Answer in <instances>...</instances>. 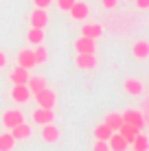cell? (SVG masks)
Listing matches in <instances>:
<instances>
[{
    "label": "cell",
    "instance_id": "52a82bcc",
    "mask_svg": "<svg viewBox=\"0 0 149 151\" xmlns=\"http://www.w3.org/2000/svg\"><path fill=\"white\" fill-rule=\"evenodd\" d=\"M22 121H24V116H22V112H20V110H7V112L2 114V125H4L7 129L20 125Z\"/></svg>",
    "mask_w": 149,
    "mask_h": 151
},
{
    "label": "cell",
    "instance_id": "4316f807",
    "mask_svg": "<svg viewBox=\"0 0 149 151\" xmlns=\"http://www.w3.org/2000/svg\"><path fill=\"white\" fill-rule=\"evenodd\" d=\"M75 2H77V0H57V7L61 9V11H68Z\"/></svg>",
    "mask_w": 149,
    "mask_h": 151
},
{
    "label": "cell",
    "instance_id": "d6986e66",
    "mask_svg": "<svg viewBox=\"0 0 149 151\" xmlns=\"http://www.w3.org/2000/svg\"><path fill=\"white\" fill-rule=\"evenodd\" d=\"M27 40H29V44L40 46V44H42V40H44V29H35V27H31V29H29V33H27Z\"/></svg>",
    "mask_w": 149,
    "mask_h": 151
},
{
    "label": "cell",
    "instance_id": "44dd1931",
    "mask_svg": "<svg viewBox=\"0 0 149 151\" xmlns=\"http://www.w3.org/2000/svg\"><path fill=\"white\" fill-rule=\"evenodd\" d=\"M110 136H112V129L107 127L105 123H99L94 127V140H107Z\"/></svg>",
    "mask_w": 149,
    "mask_h": 151
},
{
    "label": "cell",
    "instance_id": "ffe728a7",
    "mask_svg": "<svg viewBox=\"0 0 149 151\" xmlns=\"http://www.w3.org/2000/svg\"><path fill=\"white\" fill-rule=\"evenodd\" d=\"M138 132H140V129L132 127V125H127V123H123V125H121V129H119V134H121V136L125 138V140H127L130 145H132V140L136 138V134H138Z\"/></svg>",
    "mask_w": 149,
    "mask_h": 151
},
{
    "label": "cell",
    "instance_id": "5b68a950",
    "mask_svg": "<svg viewBox=\"0 0 149 151\" xmlns=\"http://www.w3.org/2000/svg\"><path fill=\"white\" fill-rule=\"evenodd\" d=\"M55 121V114L53 110H46V107H37V110L33 112V123L35 125H48V123H53Z\"/></svg>",
    "mask_w": 149,
    "mask_h": 151
},
{
    "label": "cell",
    "instance_id": "f1b7e54d",
    "mask_svg": "<svg viewBox=\"0 0 149 151\" xmlns=\"http://www.w3.org/2000/svg\"><path fill=\"white\" fill-rule=\"evenodd\" d=\"M101 2H103L105 9H114L116 7V0H101Z\"/></svg>",
    "mask_w": 149,
    "mask_h": 151
},
{
    "label": "cell",
    "instance_id": "5bb4252c",
    "mask_svg": "<svg viewBox=\"0 0 149 151\" xmlns=\"http://www.w3.org/2000/svg\"><path fill=\"white\" fill-rule=\"evenodd\" d=\"M132 55L136 57V59H147L149 57V42L147 40H138L132 44Z\"/></svg>",
    "mask_w": 149,
    "mask_h": 151
},
{
    "label": "cell",
    "instance_id": "277c9868",
    "mask_svg": "<svg viewBox=\"0 0 149 151\" xmlns=\"http://www.w3.org/2000/svg\"><path fill=\"white\" fill-rule=\"evenodd\" d=\"M11 99H13L15 103H27L29 99H31L29 86H27V83H18V86H13L11 88Z\"/></svg>",
    "mask_w": 149,
    "mask_h": 151
},
{
    "label": "cell",
    "instance_id": "1f68e13d",
    "mask_svg": "<svg viewBox=\"0 0 149 151\" xmlns=\"http://www.w3.org/2000/svg\"><path fill=\"white\" fill-rule=\"evenodd\" d=\"M134 151H136V149H134Z\"/></svg>",
    "mask_w": 149,
    "mask_h": 151
},
{
    "label": "cell",
    "instance_id": "d4e9b609",
    "mask_svg": "<svg viewBox=\"0 0 149 151\" xmlns=\"http://www.w3.org/2000/svg\"><path fill=\"white\" fill-rule=\"evenodd\" d=\"M33 57H35V64H44V61L48 59V53H46L44 46H37V48L33 50Z\"/></svg>",
    "mask_w": 149,
    "mask_h": 151
},
{
    "label": "cell",
    "instance_id": "4fadbf2b",
    "mask_svg": "<svg viewBox=\"0 0 149 151\" xmlns=\"http://www.w3.org/2000/svg\"><path fill=\"white\" fill-rule=\"evenodd\" d=\"M18 66H22V68H27L31 70L33 66H37L35 64V57H33V50H29V48H22L18 53Z\"/></svg>",
    "mask_w": 149,
    "mask_h": 151
},
{
    "label": "cell",
    "instance_id": "3957f363",
    "mask_svg": "<svg viewBox=\"0 0 149 151\" xmlns=\"http://www.w3.org/2000/svg\"><path fill=\"white\" fill-rule=\"evenodd\" d=\"M121 116H123V123L132 125V127H136V129H143V125H145V118H143V114L136 112V110H125Z\"/></svg>",
    "mask_w": 149,
    "mask_h": 151
},
{
    "label": "cell",
    "instance_id": "9a60e30c",
    "mask_svg": "<svg viewBox=\"0 0 149 151\" xmlns=\"http://www.w3.org/2000/svg\"><path fill=\"white\" fill-rule=\"evenodd\" d=\"M29 70L22 68V66H18V68H13L11 72H9V81L13 83V86H18V83H27L29 81Z\"/></svg>",
    "mask_w": 149,
    "mask_h": 151
},
{
    "label": "cell",
    "instance_id": "ba28073f",
    "mask_svg": "<svg viewBox=\"0 0 149 151\" xmlns=\"http://www.w3.org/2000/svg\"><path fill=\"white\" fill-rule=\"evenodd\" d=\"M29 20H31V27L44 29L46 24H48V13H46V9H37L35 7V11L29 15Z\"/></svg>",
    "mask_w": 149,
    "mask_h": 151
},
{
    "label": "cell",
    "instance_id": "7402d4cb",
    "mask_svg": "<svg viewBox=\"0 0 149 151\" xmlns=\"http://www.w3.org/2000/svg\"><path fill=\"white\" fill-rule=\"evenodd\" d=\"M27 86H29V90H31V94H35V92H40L42 88H46V81L42 79V77H29Z\"/></svg>",
    "mask_w": 149,
    "mask_h": 151
},
{
    "label": "cell",
    "instance_id": "f546056e",
    "mask_svg": "<svg viewBox=\"0 0 149 151\" xmlns=\"http://www.w3.org/2000/svg\"><path fill=\"white\" fill-rule=\"evenodd\" d=\"M136 7L138 9H149V0H136Z\"/></svg>",
    "mask_w": 149,
    "mask_h": 151
},
{
    "label": "cell",
    "instance_id": "484cf974",
    "mask_svg": "<svg viewBox=\"0 0 149 151\" xmlns=\"http://www.w3.org/2000/svg\"><path fill=\"white\" fill-rule=\"evenodd\" d=\"M92 151H110V145H107V140H94Z\"/></svg>",
    "mask_w": 149,
    "mask_h": 151
},
{
    "label": "cell",
    "instance_id": "30bf717a",
    "mask_svg": "<svg viewBox=\"0 0 149 151\" xmlns=\"http://www.w3.org/2000/svg\"><path fill=\"white\" fill-rule=\"evenodd\" d=\"M59 136H61V132H59L57 125H53V123L42 125V140L44 142H57Z\"/></svg>",
    "mask_w": 149,
    "mask_h": 151
},
{
    "label": "cell",
    "instance_id": "7a4b0ae2",
    "mask_svg": "<svg viewBox=\"0 0 149 151\" xmlns=\"http://www.w3.org/2000/svg\"><path fill=\"white\" fill-rule=\"evenodd\" d=\"M75 66L77 68H81V70H92L96 66V57L94 53H77L75 57Z\"/></svg>",
    "mask_w": 149,
    "mask_h": 151
},
{
    "label": "cell",
    "instance_id": "9c48e42d",
    "mask_svg": "<svg viewBox=\"0 0 149 151\" xmlns=\"http://www.w3.org/2000/svg\"><path fill=\"white\" fill-rule=\"evenodd\" d=\"M68 11H70V15H73V20H86L90 15V7L83 2V0H77Z\"/></svg>",
    "mask_w": 149,
    "mask_h": 151
},
{
    "label": "cell",
    "instance_id": "ac0fdd59",
    "mask_svg": "<svg viewBox=\"0 0 149 151\" xmlns=\"http://www.w3.org/2000/svg\"><path fill=\"white\" fill-rule=\"evenodd\" d=\"M81 35H86V37H90V40H96V37L103 35V29H101V24H83Z\"/></svg>",
    "mask_w": 149,
    "mask_h": 151
},
{
    "label": "cell",
    "instance_id": "83f0119b",
    "mask_svg": "<svg viewBox=\"0 0 149 151\" xmlns=\"http://www.w3.org/2000/svg\"><path fill=\"white\" fill-rule=\"evenodd\" d=\"M33 2H35L37 9H48V4L53 2V0H33Z\"/></svg>",
    "mask_w": 149,
    "mask_h": 151
},
{
    "label": "cell",
    "instance_id": "cb8c5ba5",
    "mask_svg": "<svg viewBox=\"0 0 149 151\" xmlns=\"http://www.w3.org/2000/svg\"><path fill=\"white\" fill-rule=\"evenodd\" d=\"M132 145H134V149H136V151H147V149H149V138H147V136H143V134L138 132V134H136V138L132 140Z\"/></svg>",
    "mask_w": 149,
    "mask_h": 151
},
{
    "label": "cell",
    "instance_id": "e0dca14e",
    "mask_svg": "<svg viewBox=\"0 0 149 151\" xmlns=\"http://www.w3.org/2000/svg\"><path fill=\"white\" fill-rule=\"evenodd\" d=\"M103 123L112 129V132H119L121 125H123V116H121L119 112H110V114H107V116L103 118Z\"/></svg>",
    "mask_w": 149,
    "mask_h": 151
},
{
    "label": "cell",
    "instance_id": "603a6c76",
    "mask_svg": "<svg viewBox=\"0 0 149 151\" xmlns=\"http://www.w3.org/2000/svg\"><path fill=\"white\" fill-rule=\"evenodd\" d=\"M13 145H15V138L11 136V132L0 134V151H11Z\"/></svg>",
    "mask_w": 149,
    "mask_h": 151
},
{
    "label": "cell",
    "instance_id": "8fae6325",
    "mask_svg": "<svg viewBox=\"0 0 149 151\" xmlns=\"http://www.w3.org/2000/svg\"><path fill=\"white\" fill-rule=\"evenodd\" d=\"M31 134H33V129H31V125L24 123V121L20 125H15V127H11V136L15 138V142H18V140H29Z\"/></svg>",
    "mask_w": 149,
    "mask_h": 151
},
{
    "label": "cell",
    "instance_id": "7c38bea8",
    "mask_svg": "<svg viewBox=\"0 0 149 151\" xmlns=\"http://www.w3.org/2000/svg\"><path fill=\"white\" fill-rule=\"evenodd\" d=\"M107 145H110V151H127V147H130V142L119 132H112V136L107 138Z\"/></svg>",
    "mask_w": 149,
    "mask_h": 151
},
{
    "label": "cell",
    "instance_id": "2e32d148",
    "mask_svg": "<svg viewBox=\"0 0 149 151\" xmlns=\"http://www.w3.org/2000/svg\"><path fill=\"white\" fill-rule=\"evenodd\" d=\"M123 88H125V92L130 96H140L143 94V83L138 81V79H132V77L123 81Z\"/></svg>",
    "mask_w": 149,
    "mask_h": 151
},
{
    "label": "cell",
    "instance_id": "4dcf8cb0",
    "mask_svg": "<svg viewBox=\"0 0 149 151\" xmlns=\"http://www.w3.org/2000/svg\"><path fill=\"white\" fill-rule=\"evenodd\" d=\"M4 66H7V55L0 50V68H4Z\"/></svg>",
    "mask_w": 149,
    "mask_h": 151
},
{
    "label": "cell",
    "instance_id": "6da1fadb",
    "mask_svg": "<svg viewBox=\"0 0 149 151\" xmlns=\"http://www.w3.org/2000/svg\"><path fill=\"white\" fill-rule=\"evenodd\" d=\"M33 96H35V101H37L40 107H46V110H53V107H55V92L50 90L48 86L42 88L40 92H35Z\"/></svg>",
    "mask_w": 149,
    "mask_h": 151
},
{
    "label": "cell",
    "instance_id": "8992f818",
    "mask_svg": "<svg viewBox=\"0 0 149 151\" xmlns=\"http://www.w3.org/2000/svg\"><path fill=\"white\" fill-rule=\"evenodd\" d=\"M75 50L77 53H94L96 50V42L86 37V35H79V37L75 40Z\"/></svg>",
    "mask_w": 149,
    "mask_h": 151
}]
</instances>
